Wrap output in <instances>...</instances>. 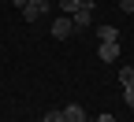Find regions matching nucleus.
Instances as JSON below:
<instances>
[{"mask_svg":"<svg viewBox=\"0 0 134 122\" xmlns=\"http://www.w3.org/2000/svg\"><path fill=\"white\" fill-rule=\"evenodd\" d=\"M71 19H75V30H86V26L93 22V0H82V4H78V11L71 15Z\"/></svg>","mask_w":134,"mask_h":122,"instance_id":"f257e3e1","label":"nucleus"},{"mask_svg":"<svg viewBox=\"0 0 134 122\" xmlns=\"http://www.w3.org/2000/svg\"><path fill=\"white\" fill-rule=\"evenodd\" d=\"M71 33H75V19H71V15H60V19L52 22V37L56 41H67Z\"/></svg>","mask_w":134,"mask_h":122,"instance_id":"f03ea898","label":"nucleus"},{"mask_svg":"<svg viewBox=\"0 0 134 122\" xmlns=\"http://www.w3.org/2000/svg\"><path fill=\"white\" fill-rule=\"evenodd\" d=\"M45 11H48V0H30V4L23 8V19H26V22H37Z\"/></svg>","mask_w":134,"mask_h":122,"instance_id":"7ed1b4c3","label":"nucleus"},{"mask_svg":"<svg viewBox=\"0 0 134 122\" xmlns=\"http://www.w3.org/2000/svg\"><path fill=\"white\" fill-rule=\"evenodd\" d=\"M97 59H104V63L119 59V41H100V48H97Z\"/></svg>","mask_w":134,"mask_h":122,"instance_id":"20e7f679","label":"nucleus"},{"mask_svg":"<svg viewBox=\"0 0 134 122\" xmlns=\"http://www.w3.org/2000/svg\"><path fill=\"white\" fill-rule=\"evenodd\" d=\"M82 118H86V111H82L78 104H67L63 107V122H82Z\"/></svg>","mask_w":134,"mask_h":122,"instance_id":"39448f33","label":"nucleus"},{"mask_svg":"<svg viewBox=\"0 0 134 122\" xmlns=\"http://www.w3.org/2000/svg\"><path fill=\"white\" fill-rule=\"evenodd\" d=\"M119 85L123 89H134V67H123L119 70Z\"/></svg>","mask_w":134,"mask_h":122,"instance_id":"423d86ee","label":"nucleus"},{"mask_svg":"<svg viewBox=\"0 0 134 122\" xmlns=\"http://www.w3.org/2000/svg\"><path fill=\"white\" fill-rule=\"evenodd\" d=\"M97 37H100V41H119V30H115V26H100Z\"/></svg>","mask_w":134,"mask_h":122,"instance_id":"0eeeda50","label":"nucleus"},{"mask_svg":"<svg viewBox=\"0 0 134 122\" xmlns=\"http://www.w3.org/2000/svg\"><path fill=\"white\" fill-rule=\"evenodd\" d=\"M78 4H82V0H60V11H63V15H75Z\"/></svg>","mask_w":134,"mask_h":122,"instance_id":"6e6552de","label":"nucleus"},{"mask_svg":"<svg viewBox=\"0 0 134 122\" xmlns=\"http://www.w3.org/2000/svg\"><path fill=\"white\" fill-rule=\"evenodd\" d=\"M41 122H63V111H48V115H45Z\"/></svg>","mask_w":134,"mask_h":122,"instance_id":"1a4fd4ad","label":"nucleus"},{"mask_svg":"<svg viewBox=\"0 0 134 122\" xmlns=\"http://www.w3.org/2000/svg\"><path fill=\"white\" fill-rule=\"evenodd\" d=\"M119 11H127V15H130V11H134V0H119Z\"/></svg>","mask_w":134,"mask_h":122,"instance_id":"9d476101","label":"nucleus"},{"mask_svg":"<svg viewBox=\"0 0 134 122\" xmlns=\"http://www.w3.org/2000/svg\"><path fill=\"white\" fill-rule=\"evenodd\" d=\"M123 100H127V107H134V89H123Z\"/></svg>","mask_w":134,"mask_h":122,"instance_id":"9b49d317","label":"nucleus"},{"mask_svg":"<svg viewBox=\"0 0 134 122\" xmlns=\"http://www.w3.org/2000/svg\"><path fill=\"white\" fill-rule=\"evenodd\" d=\"M11 4H15V8H26V4H30V0H11Z\"/></svg>","mask_w":134,"mask_h":122,"instance_id":"f8f14e48","label":"nucleus"},{"mask_svg":"<svg viewBox=\"0 0 134 122\" xmlns=\"http://www.w3.org/2000/svg\"><path fill=\"white\" fill-rule=\"evenodd\" d=\"M97 122H115V118H112V115H100V118H97Z\"/></svg>","mask_w":134,"mask_h":122,"instance_id":"ddd939ff","label":"nucleus"},{"mask_svg":"<svg viewBox=\"0 0 134 122\" xmlns=\"http://www.w3.org/2000/svg\"><path fill=\"white\" fill-rule=\"evenodd\" d=\"M82 122H93V118H82Z\"/></svg>","mask_w":134,"mask_h":122,"instance_id":"4468645a","label":"nucleus"}]
</instances>
